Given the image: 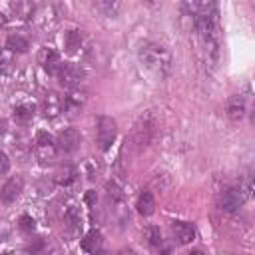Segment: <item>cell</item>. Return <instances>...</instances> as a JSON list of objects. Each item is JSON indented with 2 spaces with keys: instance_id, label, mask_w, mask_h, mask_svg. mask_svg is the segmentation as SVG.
Returning <instances> with one entry per match:
<instances>
[{
  "instance_id": "obj_1",
  "label": "cell",
  "mask_w": 255,
  "mask_h": 255,
  "mask_svg": "<svg viewBox=\"0 0 255 255\" xmlns=\"http://www.w3.org/2000/svg\"><path fill=\"white\" fill-rule=\"evenodd\" d=\"M139 58H141V62H143L145 68H149L151 72H155V74H159V76H163V74L169 72L171 56H169V52H167L163 46H159V44H145V46L141 48V52H139Z\"/></svg>"
},
{
  "instance_id": "obj_2",
  "label": "cell",
  "mask_w": 255,
  "mask_h": 255,
  "mask_svg": "<svg viewBox=\"0 0 255 255\" xmlns=\"http://www.w3.org/2000/svg\"><path fill=\"white\" fill-rule=\"evenodd\" d=\"M56 76L60 78V84L66 90H70V92L72 90H78L80 84L84 82V70L78 64H72V62H62V66H60V70H58Z\"/></svg>"
},
{
  "instance_id": "obj_3",
  "label": "cell",
  "mask_w": 255,
  "mask_h": 255,
  "mask_svg": "<svg viewBox=\"0 0 255 255\" xmlns=\"http://www.w3.org/2000/svg\"><path fill=\"white\" fill-rule=\"evenodd\" d=\"M116 133H118L116 120H112L110 116H102V118H98L96 139H98V147H100L102 151L110 149V145H112L114 139H116Z\"/></svg>"
},
{
  "instance_id": "obj_4",
  "label": "cell",
  "mask_w": 255,
  "mask_h": 255,
  "mask_svg": "<svg viewBox=\"0 0 255 255\" xmlns=\"http://www.w3.org/2000/svg\"><path fill=\"white\" fill-rule=\"evenodd\" d=\"M34 151H36V157L42 163H50L56 157V151H58L54 137L50 133H46V131H38L36 139H34Z\"/></svg>"
},
{
  "instance_id": "obj_5",
  "label": "cell",
  "mask_w": 255,
  "mask_h": 255,
  "mask_svg": "<svg viewBox=\"0 0 255 255\" xmlns=\"http://www.w3.org/2000/svg\"><path fill=\"white\" fill-rule=\"evenodd\" d=\"M153 133H155V122H153L151 116H145V118H139V122L133 126L131 139L141 149V147H145L153 139Z\"/></svg>"
},
{
  "instance_id": "obj_6",
  "label": "cell",
  "mask_w": 255,
  "mask_h": 255,
  "mask_svg": "<svg viewBox=\"0 0 255 255\" xmlns=\"http://www.w3.org/2000/svg\"><path fill=\"white\" fill-rule=\"evenodd\" d=\"M245 199H247V191H243L241 187H229V189H225V191L221 193L219 205H221L223 211L233 213V211H237V209L245 203Z\"/></svg>"
},
{
  "instance_id": "obj_7",
  "label": "cell",
  "mask_w": 255,
  "mask_h": 255,
  "mask_svg": "<svg viewBox=\"0 0 255 255\" xmlns=\"http://www.w3.org/2000/svg\"><path fill=\"white\" fill-rule=\"evenodd\" d=\"M80 143H82V135H80V131L74 129V128L64 129V131L58 135V139H56V147H58L60 151H66V153L76 151V149L80 147Z\"/></svg>"
},
{
  "instance_id": "obj_8",
  "label": "cell",
  "mask_w": 255,
  "mask_h": 255,
  "mask_svg": "<svg viewBox=\"0 0 255 255\" xmlns=\"http://www.w3.org/2000/svg\"><path fill=\"white\" fill-rule=\"evenodd\" d=\"M22 187H24V179H22L20 175H12V177L2 185V189H0L2 201H6V203L16 201V199L20 197V193H22Z\"/></svg>"
},
{
  "instance_id": "obj_9",
  "label": "cell",
  "mask_w": 255,
  "mask_h": 255,
  "mask_svg": "<svg viewBox=\"0 0 255 255\" xmlns=\"http://www.w3.org/2000/svg\"><path fill=\"white\" fill-rule=\"evenodd\" d=\"M82 213H80V209L76 207V205H70L68 209H66V213H64V229H66V233L70 235V237H76L80 231H82Z\"/></svg>"
},
{
  "instance_id": "obj_10",
  "label": "cell",
  "mask_w": 255,
  "mask_h": 255,
  "mask_svg": "<svg viewBox=\"0 0 255 255\" xmlns=\"http://www.w3.org/2000/svg\"><path fill=\"white\" fill-rule=\"evenodd\" d=\"M171 235L179 245H187L195 239V227L187 221H173L171 223Z\"/></svg>"
},
{
  "instance_id": "obj_11",
  "label": "cell",
  "mask_w": 255,
  "mask_h": 255,
  "mask_svg": "<svg viewBox=\"0 0 255 255\" xmlns=\"http://www.w3.org/2000/svg\"><path fill=\"white\" fill-rule=\"evenodd\" d=\"M38 62H40V66L44 68V72H48L50 76L58 74V70H60V66H62L60 54H58L56 50H52V48H44V50L40 52V56H38Z\"/></svg>"
},
{
  "instance_id": "obj_12",
  "label": "cell",
  "mask_w": 255,
  "mask_h": 255,
  "mask_svg": "<svg viewBox=\"0 0 255 255\" xmlns=\"http://www.w3.org/2000/svg\"><path fill=\"white\" fill-rule=\"evenodd\" d=\"M60 112H62V98L58 94H54V92L46 94L44 100H42V114H44V118L52 120V118L60 116Z\"/></svg>"
},
{
  "instance_id": "obj_13",
  "label": "cell",
  "mask_w": 255,
  "mask_h": 255,
  "mask_svg": "<svg viewBox=\"0 0 255 255\" xmlns=\"http://www.w3.org/2000/svg\"><path fill=\"white\" fill-rule=\"evenodd\" d=\"M102 243H104L102 233H100L98 229H92V231H88L86 237L82 239V249H84L86 253H90V255H96L98 251H102Z\"/></svg>"
},
{
  "instance_id": "obj_14",
  "label": "cell",
  "mask_w": 255,
  "mask_h": 255,
  "mask_svg": "<svg viewBox=\"0 0 255 255\" xmlns=\"http://www.w3.org/2000/svg\"><path fill=\"white\" fill-rule=\"evenodd\" d=\"M84 102H86V96H84V92H80V88H78V90H72V92L66 96L64 108H66V112H68L70 116H74V114H78V112L82 110Z\"/></svg>"
},
{
  "instance_id": "obj_15",
  "label": "cell",
  "mask_w": 255,
  "mask_h": 255,
  "mask_svg": "<svg viewBox=\"0 0 255 255\" xmlns=\"http://www.w3.org/2000/svg\"><path fill=\"white\" fill-rule=\"evenodd\" d=\"M76 177H78V169H76L74 165H70V163L60 165V167L56 169V173H54V181H56L58 185H70V183L76 181Z\"/></svg>"
},
{
  "instance_id": "obj_16",
  "label": "cell",
  "mask_w": 255,
  "mask_h": 255,
  "mask_svg": "<svg viewBox=\"0 0 255 255\" xmlns=\"http://www.w3.org/2000/svg\"><path fill=\"white\" fill-rule=\"evenodd\" d=\"M227 116L233 120V122H239L243 116H245V100L243 96H231L229 98V104H227Z\"/></svg>"
},
{
  "instance_id": "obj_17",
  "label": "cell",
  "mask_w": 255,
  "mask_h": 255,
  "mask_svg": "<svg viewBox=\"0 0 255 255\" xmlns=\"http://www.w3.org/2000/svg\"><path fill=\"white\" fill-rule=\"evenodd\" d=\"M137 211L141 213V215H151L153 211H155V197H153V193L151 191H141L139 193V197H137Z\"/></svg>"
},
{
  "instance_id": "obj_18",
  "label": "cell",
  "mask_w": 255,
  "mask_h": 255,
  "mask_svg": "<svg viewBox=\"0 0 255 255\" xmlns=\"http://www.w3.org/2000/svg\"><path fill=\"white\" fill-rule=\"evenodd\" d=\"M28 48H30V42L20 32H12L6 40V50L10 52H28Z\"/></svg>"
},
{
  "instance_id": "obj_19",
  "label": "cell",
  "mask_w": 255,
  "mask_h": 255,
  "mask_svg": "<svg viewBox=\"0 0 255 255\" xmlns=\"http://www.w3.org/2000/svg\"><path fill=\"white\" fill-rule=\"evenodd\" d=\"M34 114H36V108H34V104H30V102L18 104V106L14 108V120H16L18 124H28V122L34 118Z\"/></svg>"
},
{
  "instance_id": "obj_20",
  "label": "cell",
  "mask_w": 255,
  "mask_h": 255,
  "mask_svg": "<svg viewBox=\"0 0 255 255\" xmlns=\"http://www.w3.org/2000/svg\"><path fill=\"white\" fill-rule=\"evenodd\" d=\"M82 32L80 30H70L68 34H66V48H68V52H78V48L82 46Z\"/></svg>"
},
{
  "instance_id": "obj_21",
  "label": "cell",
  "mask_w": 255,
  "mask_h": 255,
  "mask_svg": "<svg viewBox=\"0 0 255 255\" xmlns=\"http://www.w3.org/2000/svg\"><path fill=\"white\" fill-rule=\"evenodd\" d=\"M145 239H147V243H149L151 247H161V243H163L161 231H159V227H155V225H149V227L145 229Z\"/></svg>"
},
{
  "instance_id": "obj_22",
  "label": "cell",
  "mask_w": 255,
  "mask_h": 255,
  "mask_svg": "<svg viewBox=\"0 0 255 255\" xmlns=\"http://www.w3.org/2000/svg\"><path fill=\"white\" fill-rule=\"evenodd\" d=\"M12 68V52L0 48V72H8Z\"/></svg>"
},
{
  "instance_id": "obj_23",
  "label": "cell",
  "mask_w": 255,
  "mask_h": 255,
  "mask_svg": "<svg viewBox=\"0 0 255 255\" xmlns=\"http://www.w3.org/2000/svg\"><path fill=\"white\" fill-rule=\"evenodd\" d=\"M20 229H22L24 233H32V231L36 229V221H34L30 215H22V217H20Z\"/></svg>"
},
{
  "instance_id": "obj_24",
  "label": "cell",
  "mask_w": 255,
  "mask_h": 255,
  "mask_svg": "<svg viewBox=\"0 0 255 255\" xmlns=\"http://www.w3.org/2000/svg\"><path fill=\"white\" fill-rule=\"evenodd\" d=\"M8 169H10V157L4 151H0V175L8 173Z\"/></svg>"
},
{
  "instance_id": "obj_25",
  "label": "cell",
  "mask_w": 255,
  "mask_h": 255,
  "mask_svg": "<svg viewBox=\"0 0 255 255\" xmlns=\"http://www.w3.org/2000/svg\"><path fill=\"white\" fill-rule=\"evenodd\" d=\"M86 201H88L90 205H94V203L98 201V195H96V191H88V193H86Z\"/></svg>"
},
{
  "instance_id": "obj_26",
  "label": "cell",
  "mask_w": 255,
  "mask_h": 255,
  "mask_svg": "<svg viewBox=\"0 0 255 255\" xmlns=\"http://www.w3.org/2000/svg\"><path fill=\"white\" fill-rule=\"evenodd\" d=\"M40 247H42V239H40V237H36V243H34V245H30V247H28V251H30V253H38V249H40Z\"/></svg>"
},
{
  "instance_id": "obj_27",
  "label": "cell",
  "mask_w": 255,
  "mask_h": 255,
  "mask_svg": "<svg viewBox=\"0 0 255 255\" xmlns=\"http://www.w3.org/2000/svg\"><path fill=\"white\" fill-rule=\"evenodd\" d=\"M44 255H64V251H62L58 245H54V247H50V249H48Z\"/></svg>"
},
{
  "instance_id": "obj_28",
  "label": "cell",
  "mask_w": 255,
  "mask_h": 255,
  "mask_svg": "<svg viewBox=\"0 0 255 255\" xmlns=\"http://www.w3.org/2000/svg\"><path fill=\"white\" fill-rule=\"evenodd\" d=\"M118 255H135V251H133L131 247H124V249H122Z\"/></svg>"
},
{
  "instance_id": "obj_29",
  "label": "cell",
  "mask_w": 255,
  "mask_h": 255,
  "mask_svg": "<svg viewBox=\"0 0 255 255\" xmlns=\"http://www.w3.org/2000/svg\"><path fill=\"white\" fill-rule=\"evenodd\" d=\"M4 131H6V122H4V120H0V135H2Z\"/></svg>"
},
{
  "instance_id": "obj_30",
  "label": "cell",
  "mask_w": 255,
  "mask_h": 255,
  "mask_svg": "<svg viewBox=\"0 0 255 255\" xmlns=\"http://www.w3.org/2000/svg\"><path fill=\"white\" fill-rule=\"evenodd\" d=\"M187 255H205V253H203L201 249H193V251H189Z\"/></svg>"
},
{
  "instance_id": "obj_31",
  "label": "cell",
  "mask_w": 255,
  "mask_h": 255,
  "mask_svg": "<svg viewBox=\"0 0 255 255\" xmlns=\"http://www.w3.org/2000/svg\"><path fill=\"white\" fill-rule=\"evenodd\" d=\"M0 255H18L16 251H6V253H0Z\"/></svg>"
},
{
  "instance_id": "obj_32",
  "label": "cell",
  "mask_w": 255,
  "mask_h": 255,
  "mask_svg": "<svg viewBox=\"0 0 255 255\" xmlns=\"http://www.w3.org/2000/svg\"><path fill=\"white\" fill-rule=\"evenodd\" d=\"M96 255H110V253H108V251H98Z\"/></svg>"
}]
</instances>
